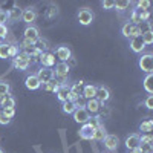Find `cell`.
I'll return each instance as SVG.
<instances>
[{"label":"cell","mask_w":153,"mask_h":153,"mask_svg":"<svg viewBox=\"0 0 153 153\" xmlns=\"http://www.w3.org/2000/svg\"><path fill=\"white\" fill-rule=\"evenodd\" d=\"M113 5H115V2H112V0H104V2H101V6H103V9H107V11L113 9Z\"/></svg>","instance_id":"cell-42"},{"label":"cell","mask_w":153,"mask_h":153,"mask_svg":"<svg viewBox=\"0 0 153 153\" xmlns=\"http://www.w3.org/2000/svg\"><path fill=\"white\" fill-rule=\"evenodd\" d=\"M0 107L6 109V107H16V98L11 95H5L0 97Z\"/></svg>","instance_id":"cell-21"},{"label":"cell","mask_w":153,"mask_h":153,"mask_svg":"<svg viewBox=\"0 0 153 153\" xmlns=\"http://www.w3.org/2000/svg\"><path fill=\"white\" fill-rule=\"evenodd\" d=\"M106 135H107V132H106V129H104V126H100V127H97V129L94 130V141H103V139L106 138Z\"/></svg>","instance_id":"cell-23"},{"label":"cell","mask_w":153,"mask_h":153,"mask_svg":"<svg viewBox=\"0 0 153 153\" xmlns=\"http://www.w3.org/2000/svg\"><path fill=\"white\" fill-rule=\"evenodd\" d=\"M144 106H146L149 110H152V109H153V95H149V97L146 98V101H144Z\"/></svg>","instance_id":"cell-43"},{"label":"cell","mask_w":153,"mask_h":153,"mask_svg":"<svg viewBox=\"0 0 153 153\" xmlns=\"http://www.w3.org/2000/svg\"><path fill=\"white\" fill-rule=\"evenodd\" d=\"M0 58H9V45L6 43H0Z\"/></svg>","instance_id":"cell-31"},{"label":"cell","mask_w":153,"mask_h":153,"mask_svg":"<svg viewBox=\"0 0 153 153\" xmlns=\"http://www.w3.org/2000/svg\"><path fill=\"white\" fill-rule=\"evenodd\" d=\"M71 92L76 94V95H80L81 97V92H83V81H76L71 86Z\"/></svg>","instance_id":"cell-32"},{"label":"cell","mask_w":153,"mask_h":153,"mask_svg":"<svg viewBox=\"0 0 153 153\" xmlns=\"http://www.w3.org/2000/svg\"><path fill=\"white\" fill-rule=\"evenodd\" d=\"M103 143H104V147L110 152L113 150H117L118 146H120V138L117 135H106V138L103 139Z\"/></svg>","instance_id":"cell-11"},{"label":"cell","mask_w":153,"mask_h":153,"mask_svg":"<svg viewBox=\"0 0 153 153\" xmlns=\"http://www.w3.org/2000/svg\"><path fill=\"white\" fill-rule=\"evenodd\" d=\"M60 81L58 80H51V81H48V83H43L40 87H43V91H46V92H54V94H57V91L60 89Z\"/></svg>","instance_id":"cell-18"},{"label":"cell","mask_w":153,"mask_h":153,"mask_svg":"<svg viewBox=\"0 0 153 153\" xmlns=\"http://www.w3.org/2000/svg\"><path fill=\"white\" fill-rule=\"evenodd\" d=\"M153 129V120L152 118H146L141 121V124H139V130L144 132V133H150Z\"/></svg>","instance_id":"cell-22"},{"label":"cell","mask_w":153,"mask_h":153,"mask_svg":"<svg viewBox=\"0 0 153 153\" xmlns=\"http://www.w3.org/2000/svg\"><path fill=\"white\" fill-rule=\"evenodd\" d=\"M141 38H143V42H144V45H146V46H147V45H152V43H153V31H152V29L143 31Z\"/></svg>","instance_id":"cell-29"},{"label":"cell","mask_w":153,"mask_h":153,"mask_svg":"<svg viewBox=\"0 0 153 153\" xmlns=\"http://www.w3.org/2000/svg\"><path fill=\"white\" fill-rule=\"evenodd\" d=\"M138 65L141 68V71H144L146 74H152L153 72V55L152 54H143L139 57Z\"/></svg>","instance_id":"cell-4"},{"label":"cell","mask_w":153,"mask_h":153,"mask_svg":"<svg viewBox=\"0 0 153 153\" xmlns=\"http://www.w3.org/2000/svg\"><path fill=\"white\" fill-rule=\"evenodd\" d=\"M126 149L127 150H135V149H139V146H141V141H139V135L138 133H132L126 138Z\"/></svg>","instance_id":"cell-12"},{"label":"cell","mask_w":153,"mask_h":153,"mask_svg":"<svg viewBox=\"0 0 153 153\" xmlns=\"http://www.w3.org/2000/svg\"><path fill=\"white\" fill-rule=\"evenodd\" d=\"M76 19H78L80 25H83V26H89L94 19H95V12L92 9H89V8H81L78 11V14H76Z\"/></svg>","instance_id":"cell-1"},{"label":"cell","mask_w":153,"mask_h":153,"mask_svg":"<svg viewBox=\"0 0 153 153\" xmlns=\"http://www.w3.org/2000/svg\"><path fill=\"white\" fill-rule=\"evenodd\" d=\"M95 98L100 101L101 104H104V103H107V101L110 100V91H109L106 86H97Z\"/></svg>","instance_id":"cell-9"},{"label":"cell","mask_w":153,"mask_h":153,"mask_svg":"<svg viewBox=\"0 0 153 153\" xmlns=\"http://www.w3.org/2000/svg\"><path fill=\"white\" fill-rule=\"evenodd\" d=\"M72 117H74V121L75 123H78V124H87V121L91 120V115H89V112L84 109V107H78L74 113H72Z\"/></svg>","instance_id":"cell-7"},{"label":"cell","mask_w":153,"mask_h":153,"mask_svg":"<svg viewBox=\"0 0 153 153\" xmlns=\"http://www.w3.org/2000/svg\"><path fill=\"white\" fill-rule=\"evenodd\" d=\"M150 8V2L149 0H139L136 3V9H143V11H149Z\"/></svg>","instance_id":"cell-39"},{"label":"cell","mask_w":153,"mask_h":153,"mask_svg":"<svg viewBox=\"0 0 153 153\" xmlns=\"http://www.w3.org/2000/svg\"><path fill=\"white\" fill-rule=\"evenodd\" d=\"M69 71H71V68H69L68 63H63V61L57 63V65H55V69H54V78H55V76H57V78H60V80L68 78Z\"/></svg>","instance_id":"cell-6"},{"label":"cell","mask_w":153,"mask_h":153,"mask_svg":"<svg viewBox=\"0 0 153 153\" xmlns=\"http://www.w3.org/2000/svg\"><path fill=\"white\" fill-rule=\"evenodd\" d=\"M8 20H9V17H8V11L0 9V25H6Z\"/></svg>","instance_id":"cell-40"},{"label":"cell","mask_w":153,"mask_h":153,"mask_svg":"<svg viewBox=\"0 0 153 153\" xmlns=\"http://www.w3.org/2000/svg\"><path fill=\"white\" fill-rule=\"evenodd\" d=\"M35 75L38 76V80H40L42 84L43 83H48L51 80H54V71L52 69H48V68H42Z\"/></svg>","instance_id":"cell-14"},{"label":"cell","mask_w":153,"mask_h":153,"mask_svg":"<svg viewBox=\"0 0 153 153\" xmlns=\"http://www.w3.org/2000/svg\"><path fill=\"white\" fill-rule=\"evenodd\" d=\"M25 86H26L29 91H37V89H40L42 83L38 80V76L35 74H31L26 76V80H25Z\"/></svg>","instance_id":"cell-15"},{"label":"cell","mask_w":153,"mask_h":153,"mask_svg":"<svg viewBox=\"0 0 153 153\" xmlns=\"http://www.w3.org/2000/svg\"><path fill=\"white\" fill-rule=\"evenodd\" d=\"M101 106H103V104H101L97 98H92V100H87V101H86L84 109L89 112V115H91V113H92V115H98Z\"/></svg>","instance_id":"cell-13"},{"label":"cell","mask_w":153,"mask_h":153,"mask_svg":"<svg viewBox=\"0 0 153 153\" xmlns=\"http://www.w3.org/2000/svg\"><path fill=\"white\" fill-rule=\"evenodd\" d=\"M9 91H11L9 83H6V81H0V97L9 95Z\"/></svg>","instance_id":"cell-33"},{"label":"cell","mask_w":153,"mask_h":153,"mask_svg":"<svg viewBox=\"0 0 153 153\" xmlns=\"http://www.w3.org/2000/svg\"><path fill=\"white\" fill-rule=\"evenodd\" d=\"M129 153H141V150H139V149H135V150H130Z\"/></svg>","instance_id":"cell-47"},{"label":"cell","mask_w":153,"mask_h":153,"mask_svg":"<svg viewBox=\"0 0 153 153\" xmlns=\"http://www.w3.org/2000/svg\"><path fill=\"white\" fill-rule=\"evenodd\" d=\"M121 34H123L126 38H135V37H141L143 29H141V26H136V25L126 23L124 26L121 28Z\"/></svg>","instance_id":"cell-2"},{"label":"cell","mask_w":153,"mask_h":153,"mask_svg":"<svg viewBox=\"0 0 153 153\" xmlns=\"http://www.w3.org/2000/svg\"><path fill=\"white\" fill-rule=\"evenodd\" d=\"M95 94H97V86L95 84H86V86H83V92H81L83 98L92 100V98H95Z\"/></svg>","instance_id":"cell-17"},{"label":"cell","mask_w":153,"mask_h":153,"mask_svg":"<svg viewBox=\"0 0 153 153\" xmlns=\"http://www.w3.org/2000/svg\"><path fill=\"white\" fill-rule=\"evenodd\" d=\"M8 17H9V20H19V19H22V9L14 6L12 9L8 11Z\"/></svg>","instance_id":"cell-28"},{"label":"cell","mask_w":153,"mask_h":153,"mask_svg":"<svg viewBox=\"0 0 153 153\" xmlns=\"http://www.w3.org/2000/svg\"><path fill=\"white\" fill-rule=\"evenodd\" d=\"M12 66H14L17 71H26L31 65L28 61H25V60H20V58H14L12 60Z\"/></svg>","instance_id":"cell-25"},{"label":"cell","mask_w":153,"mask_h":153,"mask_svg":"<svg viewBox=\"0 0 153 153\" xmlns=\"http://www.w3.org/2000/svg\"><path fill=\"white\" fill-rule=\"evenodd\" d=\"M130 23L132 25H141L143 22H141V17H139V12H138V9H133L132 12H130Z\"/></svg>","instance_id":"cell-30"},{"label":"cell","mask_w":153,"mask_h":153,"mask_svg":"<svg viewBox=\"0 0 153 153\" xmlns=\"http://www.w3.org/2000/svg\"><path fill=\"white\" fill-rule=\"evenodd\" d=\"M69 92H71V86L69 84H61L60 86V89L57 91V98H58V101H61V103H65V101L68 100V95H69Z\"/></svg>","instance_id":"cell-19"},{"label":"cell","mask_w":153,"mask_h":153,"mask_svg":"<svg viewBox=\"0 0 153 153\" xmlns=\"http://www.w3.org/2000/svg\"><path fill=\"white\" fill-rule=\"evenodd\" d=\"M38 38H40V32H38V29L35 26H32V25L26 26V29H25V32H23V40H26L28 43L35 46L37 42H38Z\"/></svg>","instance_id":"cell-3"},{"label":"cell","mask_w":153,"mask_h":153,"mask_svg":"<svg viewBox=\"0 0 153 153\" xmlns=\"http://www.w3.org/2000/svg\"><path fill=\"white\" fill-rule=\"evenodd\" d=\"M6 35H8V26L0 25V38H6Z\"/></svg>","instance_id":"cell-44"},{"label":"cell","mask_w":153,"mask_h":153,"mask_svg":"<svg viewBox=\"0 0 153 153\" xmlns=\"http://www.w3.org/2000/svg\"><path fill=\"white\" fill-rule=\"evenodd\" d=\"M78 135H80L81 139H87V141H89V139L94 138V129L89 124H83L80 132H78Z\"/></svg>","instance_id":"cell-20"},{"label":"cell","mask_w":153,"mask_h":153,"mask_svg":"<svg viewBox=\"0 0 153 153\" xmlns=\"http://www.w3.org/2000/svg\"><path fill=\"white\" fill-rule=\"evenodd\" d=\"M130 49L133 51L135 54H141L143 51L146 49V45L143 42L141 37H135V38H130Z\"/></svg>","instance_id":"cell-16"},{"label":"cell","mask_w":153,"mask_h":153,"mask_svg":"<svg viewBox=\"0 0 153 153\" xmlns=\"http://www.w3.org/2000/svg\"><path fill=\"white\" fill-rule=\"evenodd\" d=\"M129 6H130V2H127V0H118V2H115L113 9H117L118 12H124L126 9H129Z\"/></svg>","instance_id":"cell-27"},{"label":"cell","mask_w":153,"mask_h":153,"mask_svg":"<svg viewBox=\"0 0 153 153\" xmlns=\"http://www.w3.org/2000/svg\"><path fill=\"white\" fill-rule=\"evenodd\" d=\"M87 124L91 126V127H92L94 130L97 129V127H100V126H103V124H101V118H100V117H94V118L91 117V120L87 121Z\"/></svg>","instance_id":"cell-35"},{"label":"cell","mask_w":153,"mask_h":153,"mask_svg":"<svg viewBox=\"0 0 153 153\" xmlns=\"http://www.w3.org/2000/svg\"><path fill=\"white\" fill-rule=\"evenodd\" d=\"M37 43L40 45V46H37V48L40 49V51H42V49H45V52H46V51H48V48H49V43L45 40V38H38V42H37Z\"/></svg>","instance_id":"cell-41"},{"label":"cell","mask_w":153,"mask_h":153,"mask_svg":"<svg viewBox=\"0 0 153 153\" xmlns=\"http://www.w3.org/2000/svg\"><path fill=\"white\" fill-rule=\"evenodd\" d=\"M22 20L25 22V23H28V26L29 25H32L35 20H37V11H35V8H26V9H23L22 11Z\"/></svg>","instance_id":"cell-10"},{"label":"cell","mask_w":153,"mask_h":153,"mask_svg":"<svg viewBox=\"0 0 153 153\" xmlns=\"http://www.w3.org/2000/svg\"><path fill=\"white\" fill-rule=\"evenodd\" d=\"M19 52H20L19 46H16V45H9V58L14 60V58L19 55Z\"/></svg>","instance_id":"cell-38"},{"label":"cell","mask_w":153,"mask_h":153,"mask_svg":"<svg viewBox=\"0 0 153 153\" xmlns=\"http://www.w3.org/2000/svg\"><path fill=\"white\" fill-rule=\"evenodd\" d=\"M38 61H40L42 68H48V69H52L55 66V55L52 52H49V51H46V52H42L40 57H38Z\"/></svg>","instance_id":"cell-5"},{"label":"cell","mask_w":153,"mask_h":153,"mask_svg":"<svg viewBox=\"0 0 153 153\" xmlns=\"http://www.w3.org/2000/svg\"><path fill=\"white\" fill-rule=\"evenodd\" d=\"M141 144H147V146H153V136L150 133H144L143 136H139Z\"/></svg>","instance_id":"cell-34"},{"label":"cell","mask_w":153,"mask_h":153,"mask_svg":"<svg viewBox=\"0 0 153 153\" xmlns=\"http://www.w3.org/2000/svg\"><path fill=\"white\" fill-rule=\"evenodd\" d=\"M2 113L5 115L6 118L12 120V118H14V115H16V107H6V109H2Z\"/></svg>","instance_id":"cell-37"},{"label":"cell","mask_w":153,"mask_h":153,"mask_svg":"<svg viewBox=\"0 0 153 153\" xmlns=\"http://www.w3.org/2000/svg\"><path fill=\"white\" fill-rule=\"evenodd\" d=\"M57 16H58V8H57V6H51V8L48 9V12H46V17H48L49 20L55 19Z\"/></svg>","instance_id":"cell-36"},{"label":"cell","mask_w":153,"mask_h":153,"mask_svg":"<svg viewBox=\"0 0 153 153\" xmlns=\"http://www.w3.org/2000/svg\"><path fill=\"white\" fill-rule=\"evenodd\" d=\"M55 55H57V58H60V61L68 63V60H71V57H72V51H71V48H69V46L61 45V46H58V48H57Z\"/></svg>","instance_id":"cell-8"},{"label":"cell","mask_w":153,"mask_h":153,"mask_svg":"<svg viewBox=\"0 0 153 153\" xmlns=\"http://www.w3.org/2000/svg\"><path fill=\"white\" fill-rule=\"evenodd\" d=\"M0 113H2V107H0Z\"/></svg>","instance_id":"cell-49"},{"label":"cell","mask_w":153,"mask_h":153,"mask_svg":"<svg viewBox=\"0 0 153 153\" xmlns=\"http://www.w3.org/2000/svg\"><path fill=\"white\" fill-rule=\"evenodd\" d=\"M0 153H3V150H2V149H0Z\"/></svg>","instance_id":"cell-48"},{"label":"cell","mask_w":153,"mask_h":153,"mask_svg":"<svg viewBox=\"0 0 153 153\" xmlns=\"http://www.w3.org/2000/svg\"><path fill=\"white\" fill-rule=\"evenodd\" d=\"M61 110L66 115H72L76 110V106H75V103H72V101H65V103H61Z\"/></svg>","instance_id":"cell-24"},{"label":"cell","mask_w":153,"mask_h":153,"mask_svg":"<svg viewBox=\"0 0 153 153\" xmlns=\"http://www.w3.org/2000/svg\"><path fill=\"white\" fill-rule=\"evenodd\" d=\"M139 150H141V153H152L153 152L152 146H147V144H141L139 146Z\"/></svg>","instance_id":"cell-45"},{"label":"cell","mask_w":153,"mask_h":153,"mask_svg":"<svg viewBox=\"0 0 153 153\" xmlns=\"http://www.w3.org/2000/svg\"><path fill=\"white\" fill-rule=\"evenodd\" d=\"M0 124H2V126H8V124H11V120L6 118L3 113H0Z\"/></svg>","instance_id":"cell-46"},{"label":"cell","mask_w":153,"mask_h":153,"mask_svg":"<svg viewBox=\"0 0 153 153\" xmlns=\"http://www.w3.org/2000/svg\"><path fill=\"white\" fill-rule=\"evenodd\" d=\"M152 83H153V75H152V74H147V76L144 78V91H146L149 95L153 94V86H152Z\"/></svg>","instance_id":"cell-26"}]
</instances>
